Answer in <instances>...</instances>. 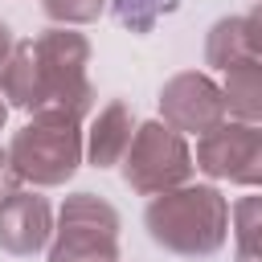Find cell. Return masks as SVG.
Wrapping results in <instances>:
<instances>
[{"label": "cell", "instance_id": "obj_4", "mask_svg": "<svg viewBox=\"0 0 262 262\" xmlns=\"http://www.w3.org/2000/svg\"><path fill=\"white\" fill-rule=\"evenodd\" d=\"M119 164H123V180L143 196H160V192L184 184L196 168L184 135L168 123L135 127V139H131V147L123 151Z\"/></svg>", "mask_w": 262, "mask_h": 262}, {"label": "cell", "instance_id": "obj_7", "mask_svg": "<svg viewBox=\"0 0 262 262\" xmlns=\"http://www.w3.org/2000/svg\"><path fill=\"white\" fill-rule=\"evenodd\" d=\"M160 111H164V123L176 127L180 135H205L213 127L225 123V94L213 86V78L188 70V74H176L164 90H160Z\"/></svg>", "mask_w": 262, "mask_h": 262}, {"label": "cell", "instance_id": "obj_10", "mask_svg": "<svg viewBox=\"0 0 262 262\" xmlns=\"http://www.w3.org/2000/svg\"><path fill=\"white\" fill-rule=\"evenodd\" d=\"M225 111L237 123H262V57H242L225 70Z\"/></svg>", "mask_w": 262, "mask_h": 262}, {"label": "cell", "instance_id": "obj_18", "mask_svg": "<svg viewBox=\"0 0 262 262\" xmlns=\"http://www.w3.org/2000/svg\"><path fill=\"white\" fill-rule=\"evenodd\" d=\"M4 115H8V106H4V102H0V127H4Z\"/></svg>", "mask_w": 262, "mask_h": 262}, {"label": "cell", "instance_id": "obj_15", "mask_svg": "<svg viewBox=\"0 0 262 262\" xmlns=\"http://www.w3.org/2000/svg\"><path fill=\"white\" fill-rule=\"evenodd\" d=\"M242 33H246L250 57H262V4H254V8L242 16Z\"/></svg>", "mask_w": 262, "mask_h": 262}, {"label": "cell", "instance_id": "obj_9", "mask_svg": "<svg viewBox=\"0 0 262 262\" xmlns=\"http://www.w3.org/2000/svg\"><path fill=\"white\" fill-rule=\"evenodd\" d=\"M135 139V115L123 98H111L98 115H94V127H90V143H86V156L94 168H111L123 160V151L131 147Z\"/></svg>", "mask_w": 262, "mask_h": 262}, {"label": "cell", "instance_id": "obj_14", "mask_svg": "<svg viewBox=\"0 0 262 262\" xmlns=\"http://www.w3.org/2000/svg\"><path fill=\"white\" fill-rule=\"evenodd\" d=\"M41 8L57 25H90V20L102 16L106 0H41Z\"/></svg>", "mask_w": 262, "mask_h": 262}, {"label": "cell", "instance_id": "obj_16", "mask_svg": "<svg viewBox=\"0 0 262 262\" xmlns=\"http://www.w3.org/2000/svg\"><path fill=\"white\" fill-rule=\"evenodd\" d=\"M16 184H20V176H16L12 160H8V147H0V201H4V196H12V192H16Z\"/></svg>", "mask_w": 262, "mask_h": 262}, {"label": "cell", "instance_id": "obj_12", "mask_svg": "<svg viewBox=\"0 0 262 262\" xmlns=\"http://www.w3.org/2000/svg\"><path fill=\"white\" fill-rule=\"evenodd\" d=\"M237 262H262V196H242L233 205Z\"/></svg>", "mask_w": 262, "mask_h": 262}, {"label": "cell", "instance_id": "obj_2", "mask_svg": "<svg viewBox=\"0 0 262 262\" xmlns=\"http://www.w3.org/2000/svg\"><path fill=\"white\" fill-rule=\"evenodd\" d=\"M147 233L156 246L184 254V258H201L225 246L229 237V201L213 188V184H184V188H168L147 205Z\"/></svg>", "mask_w": 262, "mask_h": 262}, {"label": "cell", "instance_id": "obj_6", "mask_svg": "<svg viewBox=\"0 0 262 262\" xmlns=\"http://www.w3.org/2000/svg\"><path fill=\"white\" fill-rule=\"evenodd\" d=\"M196 168L233 180V184H258L262 188V127L254 123H221L196 139Z\"/></svg>", "mask_w": 262, "mask_h": 262}, {"label": "cell", "instance_id": "obj_3", "mask_svg": "<svg viewBox=\"0 0 262 262\" xmlns=\"http://www.w3.org/2000/svg\"><path fill=\"white\" fill-rule=\"evenodd\" d=\"M8 160L20 180L37 188L66 184L82 164V131L66 119H33L8 143Z\"/></svg>", "mask_w": 262, "mask_h": 262}, {"label": "cell", "instance_id": "obj_1", "mask_svg": "<svg viewBox=\"0 0 262 262\" xmlns=\"http://www.w3.org/2000/svg\"><path fill=\"white\" fill-rule=\"evenodd\" d=\"M33 78H37V119H66L78 123L94 111V86L86 78L90 41L70 29H49L29 41Z\"/></svg>", "mask_w": 262, "mask_h": 262}, {"label": "cell", "instance_id": "obj_5", "mask_svg": "<svg viewBox=\"0 0 262 262\" xmlns=\"http://www.w3.org/2000/svg\"><path fill=\"white\" fill-rule=\"evenodd\" d=\"M49 262H119V213L94 192L66 196Z\"/></svg>", "mask_w": 262, "mask_h": 262}, {"label": "cell", "instance_id": "obj_11", "mask_svg": "<svg viewBox=\"0 0 262 262\" xmlns=\"http://www.w3.org/2000/svg\"><path fill=\"white\" fill-rule=\"evenodd\" d=\"M250 57L246 49V33H242V16H221L213 29H209V41H205V61L217 66V70H229L233 61Z\"/></svg>", "mask_w": 262, "mask_h": 262}, {"label": "cell", "instance_id": "obj_13", "mask_svg": "<svg viewBox=\"0 0 262 262\" xmlns=\"http://www.w3.org/2000/svg\"><path fill=\"white\" fill-rule=\"evenodd\" d=\"M176 0H115V16L131 33H151L160 16H168Z\"/></svg>", "mask_w": 262, "mask_h": 262}, {"label": "cell", "instance_id": "obj_17", "mask_svg": "<svg viewBox=\"0 0 262 262\" xmlns=\"http://www.w3.org/2000/svg\"><path fill=\"white\" fill-rule=\"evenodd\" d=\"M12 45H16V41H12V29H8L4 20H0V66L8 61V53H12Z\"/></svg>", "mask_w": 262, "mask_h": 262}, {"label": "cell", "instance_id": "obj_8", "mask_svg": "<svg viewBox=\"0 0 262 262\" xmlns=\"http://www.w3.org/2000/svg\"><path fill=\"white\" fill-rule=\"evenodd\" d=\"M49 201L41 192H12L0 201V250L25 258L49 242Z\"/></svg>", "mask_w": 262, "mask_h": 262}]
</instances>
